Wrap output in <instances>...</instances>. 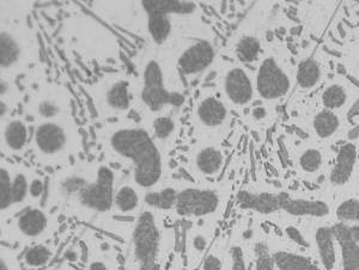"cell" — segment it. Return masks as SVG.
<instances>
[{"label": "cell", "instance_id": "1", "mask_svg": "<svg viewBox=\"0 0 359 270\" xmlns=\"http://www.w3.org/2000/svg\"><path fill=\"white\" fill-rule=\"evenodd\" d=\"M108 146L114 156L132 164L133 180L140 188L150 189L163 176V158L155 138L138 126H123L111 132Z\"/></svg>", "mask_w": 359, "mask_h": 270}, {"label": "cell", "instance_id": "2", "mask_svg": "<svg viewBox=\"0 0 359 270\" xmlns=\"http://www.w3.org/2000/svg\"><path fill=\"white\" fill-rule=\"evenodd\" d=\"M223 204L222 192L211 187H188L179 192L176 212L181 217L205 218L216 214Z\"/></svg>", "mask_w": 359, "mask_h": 270}, {"label": "cell", "instance_id": "3", "mask_svg": "<svg viewBox=\"0 0 359 270\" xmlns=\"http://www.w3.org/2000/svg\"><path fill=\"white\" fill-rule=\"evenodd\" d=\"M279 201L280 212L294 219L326 222L333 214L335 215V208L332 207L330 201L323 197L280 192Z\"/></svg>", "mask_w": 359, "mask_h": 270}, {"label": "cell", "instance_id": "4", "mask_svg": "<svg viewBox=\"0 0 359 270\" xmlns=\"http://www.w3.org/2000/svg\"><path fill=\"white\" fill-rule=\"evenodd\" d=\"M254 83L257 94L265 101L282 99L291 89L290 76L273 55L260 62Z\"/></svg>", "mask_w": 359, "mask_h": 270}, {"label": "cell", "instance_id": "5", "mask_svg": "<svg viewBox=\"0 0 359 270\" xmlns=\"http://www.w3.org/2000/svg\"><path fill=\"white\" fill-rule=\"evenodd\" d=\"M71 133L60 121H43L37 126L34 146L37 155L43 158H59L69 152Z\"/></svg>", "mask_w": 359, "mask_h": 270}, {"label": "cell", "instance_id": "6", "mask_svg": "<svg viewBox=\"0 0 359 270\" xmlns=\"http://www.w3.org/2000/svg\"><path fill=\"white\" fill-rule=\"evenodd\" d=\"M114 171L107 165H101L96 171L93 183L79 192V201L86 208L104 213L114 204Z\"/></svg>", "mask_w": 359, "mask_h": 270}, {"label": "cell", "instance_id": "7", "mask_svg": "<svg viewBox=\"0 0 359 270\" xmlns=\"http://www.w3.org/2000/svg\"><path fill=\"white\" fill-rule=\"evenodd\" d=\"M306 236L323 270H338L340 250L333 224L318 222Z\"/></svg>", "mask_w": 359, "mask_h": 270}, {"label": "cell", "instance_id": "8", "mask_svg": "<svg viewBox=\"0 0 359 270\" xmlns=\"http://www.w3.org/2000/svg\"><path fill=\"white\" fill-rule=\"evenodd\" d=\"M159 234L158 226L151 212L140 214L133 231V249L135 256L142 264L156 262L158 254Z\"/></svg>", "mask_w": 359, "mask_h": 270}, {"label": "cell", "instance_id": "9", "mask_svg": "<svg viewBox=\"0 0 359 270\" xmlns=\"http://www.w3.org/2000/svg\"><path fill=\"white\" fill-rule=\"evenodd\" d=\"M222 94L233 107L242 108L253 101L255 83L242 66H231L222 76Z\"/></svg>", "mask_w": 359, "mask_h": 270}, {"label": "cell", "instance_id": "10", "mask_svg": "<svg viewBox=\"0 0 359 270\" xmlns=\"http://www.w3.org/2000/svg\"><path fill=\"white\" fill-rule=\"evenodd\" d=\"M216 59V48L210 41L199 40L186 47L177 57V69L184 77L191 78L203 73Z\"/></svg>", "mask_w": 359, "mask_h": 270}, {"label": "cell", "instance_id": "11", "mask_svg": "<svg viewBox=\"0 0 359 270\" xmlns=\"http://www.w3.org/2000/svg\"><path fill=\"white\" fill-rule=\"evenodd\" d=\"M269 257L276 270H323L315 257L294 244L269 249Z\"/></svg>", "mask_w": 359, "mask_h": 270}, {"label": "cell", "instance_id": "12", "mask_svg": "<svg viewBox=\"0 0 359 270\" xmlns=\"http://www.w3.org/2000/svg\"><path fill=\"white\" fill-rule=\"evenodd\" d=\"M226 103L215 94H205L196 103L194 118L201 128L205 129H219L224 127L229 121Z\"/></svg>", "mask_w": 359, "mask_h": 270}, {"label": "cell", "instance_id": "13", "mask_svg": "<svg viewBox=\"0 0 359 270\" xmlns=\"http://www.w3.org/2000/svg\"><path fill=\"white\" fill-rule=\"evenodd\" d=\"M189 163L196 175L213 178L218 176L223 170L225 163L224 152L218 145L205 143L194 148Z\"/></svg>", "mask_w": 359, "mask_h": 270}, {"label": "cell", "instance_id": "14", "mask_svg": "<svg viewBox=\"0 0 359 270\" xmlns=\"http://www.w3.org/2000/svg\"><path fill=\"white\" fill-rule=\"evenodd\" d=\"M357 157L358 148L353 143H344L339 148L335 163L328 175V183L332 188H344L351 182L357 166Z\"/></svg>", "mask_w": 359, "mask_h": 270}, {"label": "cell", "instance_id": "15", "mask_svg": "<svg viewBox=\"0 0 359 270\" xmlns=\"http://www.w3.org/2000/svg\"><path fill=\"white\" fill-rule=\"evenodd\" d=\"M140 99L144 106L156 114L163 113L165 108H181L184 106V94L180 91L168 90L165 84L162 85H142Z\"/></svg>", "mask_w": 359, "mask_h": 270}, {"label": "cell", "instance_id": "16", "mask_svg": "<svg viewBox=\"0 0 359 270\" xmlns=\"http://www.w3.org/2000/svg\"><path fill=\"white\" fill-rule=\"evenodd\" d=\"M333 226L340 250L338 270H359V246L352 239L346 224L337 221Z\"/></svg>", "mask_w": 359, "mask_h": 270}, {"label": "cell", "instance_id": "17", "mask_svg": "<svg viewBox=\"0 0 359 270\" xmlns=\"http://www.w3.org/2000/svg\"><path fill=\"white\" fill-rule=\"evenodd\" d=\"M238 201L243 208L252 209L262 215H271L280 212L279 192H241Z\"/></svg>", "mask_w": 359, "mask_h": 270}, {"label": "cell", "instance_id": "18", "mask_svg": "<svg viewBox=\"0 0 359 270\" xmlns=\"http://www.w3.org/2000/svg\"><path fill=\"white\" fill-rule=\"evenodd\" d=\"M29 141V128L21 119H11L1 129V146L13 155L25 151Z\"/></svg>", "mask_w": 359, "mask_h": 270}, {"label": "cell", "instance_id": "19", "mask_svg": "<svg viewBox=\"0 0 359 270\" xmlns=\"http://www.w3.org/2000/svg\"><path fill=\"white\" fill-rule=\"evenodd\" d=\"M23 55L20 38L8 30H1L0 35V64L1 71H8L18 65Z\"/></svg>", "mask_w": 359, "mask_h": 270}, {"label": "cell", "instance_id": "20", "mask_svg": "<svg viewBox=\"0 0 359 270\" xmlns=\"http://www.w3.org/2000/svg\"><path fill=\"white\" fill-rule=\"evenodd\" d=\"M103 99L109 111L114 113L128 111L130 103H131L128 82L125 79H118L109 83L103 94Z\"/></svg>", "mask_w": 359, "mask_h": 270}, {"label": "cell", "instance_id": "21", "mask_svg": "<svg viewBox=\"0 0 359 270\" xmlns=\"http://www.w3.org/2000/svg\"><path fill=\"white\" fill-rule=\"evenodd\" d=\"M48 226V218L41 209L28 208L17 219V227L23 236L35 238L41 236Z\"/></svg>", "mask_w": 359, "mask_h": 270}, {"label": "cell", "instance_id": "22", "mask_svg": "<svg viewBox=\"0 0 359 270\" xmlns=\"http://www.w3.org/2000/svg\"><path fill=\"white\" fill-rule=\"evenodd\" d=\"M311 127L318 139H332L340 131L341 120L335 111L323 109L315 115Z\"/></svg>", "mask_w": 359, "mask_h": 270}, {"label": "cell", "instance_id": "23", "mask_svg": "<svg viewBox=\"0 0 359 270\" xmlns=\"http://www.w3.org/2000/svg\"><path fill=\"white\" fill-rule=\"evenodd\" d=\"M233 54L238 62L252 64L257 62L262 54V41L253 34L242 35L233 45Z\"/></svg>", "mask_w": 359, "mask_h": 270}, {"label": "cell", "instance_id": "24", "mask_svg": "<svg viewBox=\"0 0 359 270\" xmlns=\"http://www.w3.org/2000/svg\"><path fill=\"white\" fill-rule=\"evenodd\" d=\"M323 78V71L314 57L299 62L296 72V82L302 90H313Z\"/></svg>", "mask_w": 359, "mask_h": 270}, {"label": "cell", "instance_id": "25", "mask_svg": "<svg viewBox=\"0 0 359 270\" xmlns=\"http://www.w3.org/2000/svg\"><path fill=\"white\" fill-rule=\"evenodd\" d=\"M147 33L156 45H163L172 34V22L170 16L164 13L147 15Z\"/></svg>", "mask_w": 359, "mask_h": 270}, {"label": "cell", "instance_id": "26", "mask_svg": "<svg viewBox=\"0 0 359 270\" xmlns=\"http://www.w3.org/2000/svg\"><path fill=\"white\" fill-rule=\"evenodd\" d=\"M350 99L346 86L341 83L333 82L323 89L321 92V104L323 109L337 111L343 109Z\"/></svg>", "mask_w": 359, "mask_h": 270}, {"label": "cell", "instance_id": "27", "mask_svg": "<svg viewBox=\"0 0 359 270\" xmlns=\"http://www.w3.org/2000/svg\"><path fill=\"white\" fill-rule=\"evenodd\" d=\"M297 165L304 175H316L325 166V155L323 150L314 146L303 148L298 155Z\"/></svg>", "mask_w": 359, "mask_h": 270}, {"label": "cell", "instance_id": "28", "mask_svg": "<svg viewBox=\"0 0 359 270\" xmlns=\"http://www.w3.org/2000/svg\"><path fill=\"white\" fill-rule=\"evenodd\" d=\"M177 197H179V192L172 187H168L159 192H149L145 197V202L154 208L167 211L175 207Z\"/></svg>", "mask_w": 359, "mask_h": 270}, {"label": "cell", "instance_id": "29", "mask_svg": "<svg viewBox=\"0 0 359 270\" xmlns=\"http://www.w3.org/2000/svg\"><path fill=\"white\" fill-rule=\"evenodd\" d=\"M335 217L339 222L359 224V197H350L340 201L335 207Z\"/></svg>", "mask_w": 359, "mask_h": 270}, {"label": "cell", "instance_id": "30", "mask_svg": "<svg viewBox=\"0 0 359 270\" xmlns=\"http://www.w3.org/2000/svg\"><path fill=\"white\" fill-rule=\"evenodd\" d=\"M114 205L123 213H131L138 208L139 195L131 185H123L115 192Z\"/></svg>", "mask_w": 359, "mask_h": 270}, {"label": "cell", "instance_id": "31", "mask_svg": "<svg viewBox=\"0 0 359 270\" xmlns=\"http://www.w3.org/2000/svg\"><path fill=\"white\" fill-rule=\"evenodd\" d=\"M13 178L6 164H1L0 169V209H6L13 205Z\"/></svg>", "mask_w": 359, "mask_h": 270}, {"label": "cell", "instance_id": "32", "mask_svg": "<svg viewBox=\"0 0 359 270\" xmlns=\"http://www.w3.org/2000/svg\"><path fill=\"white\" fill-rule=\"evenodd\" d=\"M176 131V122L170 116L159 115L152 122V136L159 141L172 139Z\"/></svg>", "mask_w": 359, "mask_h": 270}, {"label": "cell", "instance_id": "33", "mask_svg": "<svg viewBox=\"0 0 359 270\" xmlns=\"http://www.w3.org/2000/svg\"><path fill=\"white\" fill-rule=\"evenodd\" d=\"M52 258V251L48 246L43 244H37L30 248L25 253V261L29 267H42L49 262Z\"/></svg>", "mask_w": 359, "mask_h": 270}, {"label": "cell", "instance_id": "34", "mask_svg": "<svg viewBox=\"0 0 359 270\" xmlns=\"http://www.w3.org/2000/svg\"><path fill=\"white\" fill-rule=\"evenodd\" d=\"M37 115L45 121H55L62 115V104L55 99H45L37 104Z\"/></svg>", "mask_w": 359, "mask_h": 270}, {"label": "cell", "instance_id": "35", "mask_svg": "<svg viewBox=\"0 0 359 270\" xmlns=\"http://www.w3.org/2000/svg\"><path fill=\"white\" fill-rule=\"evenodd\" d=\"M30 182L25 172H16L13 178V205H18L25 201L29 194Z\"/></svg>", "mask_w": 359, "mask_h": 270}, {"label": "cell", "instance_id": "36", "mask_svg": "<svg viewBox=\"0 0 359 270\" xmlns=\"http://www.w3.org/2000/svg\"><path fill=\"white\" fill-rule=\"evenodd\" d=\"M231 270H247L243 250L240 246L231 248Z\"/></svg>", "mask_w": 359, "mask_h": 270}, {"label": "cell", "instance_id": "37", "mask_svg": "<svg viewBox=\"0 0 359 270\" xmlns=\"http://www.w3.org/2000/svg\"><path fill=\"white\" fill-rule=\"evenodd\" d=\"M45 192V182L40 177H35L29 185V194L33 199H40Z\"/></svg>", "mask_w": 359, "mask_h": 270}, {"label": "cell", "instance_id": "38", "mask_svg": "<svg viewBox=\"0 0 359 270\" xmlns=\"http://www.w3.org/2000/svg\"><path fill=\"white\" fill-rule=\"evenodd\" d=\"M204 270H223V261L222 258L216 254H208L205 258Z\"/></svg>", "mask_w": 359, "mask_h": 270}, {"label": "cell", "instance_id": "39", "mask_svg": "<svg viewBox=\"0 0 359 270\" xmlns=\"http://www.w3.org/2000/svg\"><path fill=\"white\" fill-rule=\"evenodd\" d=\"M193 249L196 250V253H204L205 249L208 248V239L205 234H198L193 237L192 239Z\"/></svg>", "mask_w": 359, "mask_h": 270}, {"label": "cell", "instance_id": "40", "mask_svg": "<svg viewBox=\"0 0 359 270\" xmlns=\"http://www.w3.org/2000/svg\"><path fill=\"white\" fill-rule=\"evenodd\" d=\"M250 118H252L254 121L260 122V121H264V120L269 118V111H267V108L264 107V106H257V107H254L252 111H250Z\"/></svg>", "mask_w": 359, "mask_h": 270}, {"label": "cell", "instance_id": "41", "mask_svg": "<svg viewBox=\"0 0 359 270\" xmlns=\"http://www.w3.org/2000/svg\"><path fill=\"white\" fill-rule=\"evenodd\" d=\"M348 232L351 234L352 239L359 246V224H346Z\"/></svg>", "mask_w": 359, "mask_h": 270}, {"label": "cell", "instance_id": "42", "mask_svg": "<svg viewBox=\"0 0 359 270\" xmlns=\"http://www.w3.org/2000/svg\"><path fill=\"white\" fill-rule=\"evenodd\" d=\"M89 270H108L106 264L103 262H98V261H95V262L91 263L90 264Z\"/></svg>", "mask_w": 359, "mask_h": 270}, {"label": "cell", "instance_id": "43", "mask_svg": "<svg viewBox=\"0 0 359 270\" xmlns=\"http://www.w3.org/2000/svg\"><path fill=\"white\" fill-rule=\"evenodd\" d=\"M139 270H159L157 263H147V264H142V268Z\"/></svg>", "mask_w": 359, "mask_h": 270}, {"label": "cell", "instance_id": "44", "mask_svg": "<svg viewBox=\"0 0 359 270\" xmlns=\"http://www.w3.org/2000/svg\"><path fill=\"white\" fill-rule=\"evenodd\" d=\"M66 258L69 260V261H76L78 258V254L76 251H74V250H71V251L66 253Z\"/></svg>", "mask_w": 359, "mask_h": 270}, {"label": "cell", "instance_id": "45", "mask_svg": "<svg viewBox=\"0 0 359 270\" xmlns=\"http://www.w3.org/2000/svg\"><path fill=\"white\" fill-rule=\"evenodd\" d=\"M0 270H10L8 269V263H6V261L3 257H1V261H0Z\"/></svg>", "mask_w": 359, "mask_h": 270}]
</instances>
